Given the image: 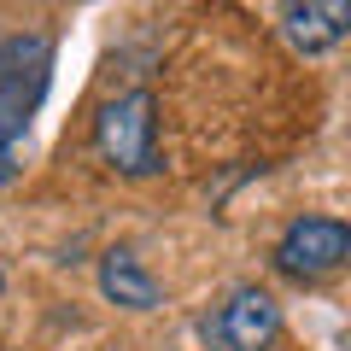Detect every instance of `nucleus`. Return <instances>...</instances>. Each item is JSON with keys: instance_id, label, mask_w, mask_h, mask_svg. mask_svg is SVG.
<instances>
[{"instance_id": "f257e3e1", "label": "nucleus", "mask_w": 351, "mask_h": 351, "mask_svg": "<svg viewBox=\"0 0 351 351\" xmlns=\"http://www.w3.org/2000/svg\"><path fill=\"white\" fill-rule=\"evenodd\" d=\"M53 82V41L47 36H6L0 41V182L12 176L18 141L29 135Z\"/></svg>"}, {"instance_id": "f03ea898", "label": "nucleus", "mask_w": 351, "mask_h": 351, "mask_svg": "<svg viewBox=\"0 0 351 351\" xmlns=\"http://www.w3.org/2000/svg\"><path fill=\"white\" fill-rule=\"evenodd\" d=\"M94 152L117 176H158L164 170L158 100H152V88H129V94H117V100L100 106V117H94Z\"/></svg>"}, {"instance_id": "7ed1b4c3", "label": "nucleus", "mask_w": 351, "mask_h": 351, "mask_svg": "<svg viewBox=\"0 0 351 351\" xmlns=\"http://www.w3.org/2000/svg\"><path fill=\"white\" fill-rule=\"evenodd\" d=\"M269 258L287 281H322L351 258V228L339 217H293Z\"/></svg>"}, {"instance_id": "20e7f679", "label": "nucleus", "mask_w": 351, "mask_h": 351, "mask_svg": "<svg viewBox=\"0 0 351 351\" xmlns=\"http://www.w3.org/2000/svg\"><path fill=\"white\" fill-rule=\"evenodd\" d=\"M205 334L223 351H269L281 339V304L263 287H234L217 304V316L205 322Z\"/></svg>"}, {"instance_id": "39448f33", "label": "nucleus", "mask_w": 351, "mask_h": 351, "mask_svg": "<svg viewBox=\"0 0 351 351\" xmlns=\"http://www.w3.org/2000/svg\"><path fill=\"white\" fill-rule=\"evenodd\" d=\"M351 29V0H281V36L316 59V53H334Z\"/></svg>"}, {"instance_id": "423d86ee", "label": "nucleus", "mask_w": 351, "mask_h": 351, "mask_svg": "<svg viewBox=\"0 0 351 351\" xmlns=\"http://www.w3.org/2000/svg\"><path fill=\"white\" fill-rule=\"evenodd\" d=\"M100 293L112 304H123V311H158V299H164L158 276H152L129 246H112L100 258Z\"/></svg>"}]
</instances>
